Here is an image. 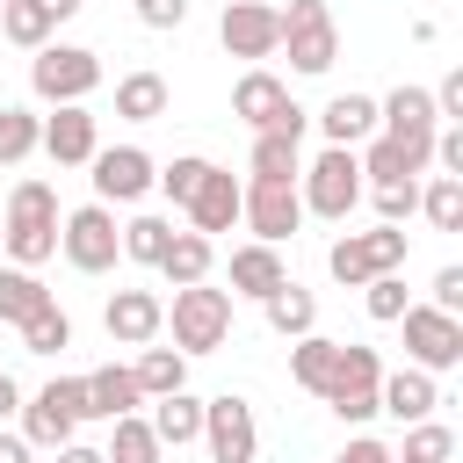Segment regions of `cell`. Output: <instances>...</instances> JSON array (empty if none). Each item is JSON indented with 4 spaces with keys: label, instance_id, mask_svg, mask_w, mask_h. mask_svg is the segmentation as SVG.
Listing matches in <instances>:
<instances>
[{
    "label": "cell",
    "instance_id": "1",
    "mask_svg": "<svg viewBox=\"0 0 463 463\" xmlns=\"http://www.w3.org/2000/svg\"><path fill=\"white\" fill-rule=\"evenodd\" d=\"M58 253V188L51 181H14L7 188V217H0V260L7 268H43Z\"/></svg>",
    "mask_w": 463,
    "mask_h": 463
},
{
    "label": "cell",
    "instance_id": "2",
    "mask_svg": "<svg viewBox=\"0 0 463 463\" xmlns=\"http://www.w3.org/2000/svg\"><path fill=\"white\" fill-rule=\"evenodd\" d=\"M405 253H412L405 224L340 232V239L326 246V275H333V282H347V289H362V282H376V275H405Z\"/></svg>",
    "mask_w": 463,
    "mask_h": 463
},
{
    "label": "cell",
    "instance_id": "3",
    "mask_svg": "<svg viewBox=\"0 0 463 463\" xmlns=\"http://www.w3.org/2000/svg\"><path fill=\"white\" fill-rule=\"evenodd\" d=\"M232 116L260 137V130H275V137H297L304 145V130H311V109H297V94L268 72V65H246L239 72V87H232Z\"/></svg>",
    "mask_w": 463,
    "mask_h": 463
},
{
    "label": "cell",
    "instance_id": "4",
    "mask_svg": "<svg viewBox=\"0 0 463 463\" xmlns=\"http://www.w3.org/2000/svg\"><path fill=\"white\" fill-rule=\"evenodd\" d=\"M297 195H304V217L347 224V217H354V203H362V166H354V152H347V145H326L318 159H304Z\"/></svg>",
    "mask_w": 463,
    "mask_h": 463
},
{
    "label": "cell",
    "instance_id": "5",
    "mask_svg": "<svg viewBox=\"0 0 463 463\" xmlns=\"http://www.w3.org/2000/svg\"><path fill=\"white\" fill-rule=\"evenodd\" d=\"M166 326H174V347H181L188 362H195V354H217V347L232 340V289H210V282L174 289Z\"/></svg>",
    "mask_w": 463,
    "mask_h": 463
},
{
    "label": "cell",
    "instance_id": "6",
    "mask_svg": "<svg viewBox=\"0 0 463 463\" xmlns=\"http://www.w3.org/2000/svg\"><path fill=\"white\" fill-rule=\"evenodd\" d=\"M275 14H282V43H275V51H289V65H297L304 80L333 72V58H340V22H333V7H326V0H289V7H275Z\"/></svg>",
    "mask_w": 463,
    "mask_h": 463
},
{
    "label": "cell",
    "instance_id": "7",
    "mask_svg": "<svg viewBox=\"0 0 463 463\" xmlns=\"http://www.w3.org/2000/svg\"><path fill=\"white\" fill-rule=\"evenodd\" d=\"M94 87H101V58H94L87 43H43V51L29 58V94L51 101V109L87 101Z\"/></svg>",
    "mask_w": 463,
    "mask_h": 463
},
{
    "label": "cell",
    "instance_id": "8",
    "mask_svg": "<svg viewBox=\"0 0 463 463\" xmlns=\"http://www.w3.org/2000/svg\"><path fill=\"white\" fill-rule=\"evenodd\" d=\"M58 253H65L80 275H109V268L123 260V224H116V210H109V203L65 210V217H58Z\"/></svg>",
    "mask_w": 463,
    "mask_h": 463
},
{
    "label": "cell",
    "instance_id": "9",
    "mask_svg": "<svg viewBox=\"0 0 463 463\" xmlns=\"http://www.w3.org/2000/svg\"><path fill=\"white\" fill-rule=\"evenodd\" d=\"M376 383H383V354L362 347V340H340V362H333V383H326L333 420H340V427L376 420Z\"/></svg>",
    "mask_w": 463,
    "mask_h": 463
},
{
    "label": "cell",
    "instance_id": "10",
    "mask_svg": "<svg viewBox=\"0 0 463 463\" xmlns=\"http://www.w3.org/2000/svg\"><path fill=\"white\" fill-rule=\"evenodd\" d=\"M434 130H441V116H434V94H427V87H391V94L376 101V137L405 145V152L420 159V174L434 166Z\"/></svg>",
    "mask_w": 463,
    "mask_h": 463
},
{
    "label": "cell",
    "instance_id": "11",
    "mask_svg": "<svg viewBox=\"0 0 463 463\" xmlns=\"http://www.w3.org/2000/svg\"><path fill=\"white\" fill-rule=\"evenodd\" d=\"M203 449H210V463H253L260 456V427H253V405L239 391L203 398Z\"/></svg>",
    "mask_w": 463,
    "mask_h": 463
},
{
    "label": "cell",
    "instance_id": "12",
    "mask_svg": "<svg viewBox=\"0 0 463 463\" xmlns=\"http://www.w3.org/2000/svg\"><path fill=\"white\" fill-rule=\"evenodd\" d=\"M239 224H253L260 246L297 239V224H304V195H297V181H246V188H239Z\"/></svg>",
    "mask_w": 463,
    "mask_h": 463
},
{
    "label": "cell",
    "instance_id": "13",
    "mask_svg": "<svg viewBox=\"0 0 463 463\" xmlns=\"http://www.w3.org/2000/svg\"><path fill=\"white\" fill-rule=\"evenodd\" d=\"M398 326H405V354H412V369L441 376V369L463 362V318H449V311H434V304H405Z\"/></svg>",
    "mask_w": 463,
    "mask_h": 463
},
{
    "label": "cell",
    "instance_id": "14",
    "mask_svg": "<svg viewBox=\"0 0 463 463\" xmlns=\"http://www.w3.org/2000/svg\"><path fill=\"white\" fill-rule=\"evenodd\" d=\"M87 166H94V203H109V210L116 203H145L152 181H159V166H152L145 145H101Z\"/></svg>",
    "mask_w": 463,
    "mask_h": 463
},
{
    "label": "cell",
    "instance_id": "15",
    "mask_svg": "<svg viewBox=\"0 0 463 463\" xmlns=\"http://www.w3.org/2000/svg\"><path fill=\"white\" fill-rule=\"evenodd\" d=\"M217 43H224L232 58H246V65H260V58H275V43H282V14H275L268 0H224Z\"/></svg>",
    "mask_w": 463,
    "mask_h": 463
},
{
    "label": "cell",
    "instance_id": "16",
    "mask_svg": "<svg viewBox=\"0 0 463 463\" xmlns=\"http://www.w3.org/2000/svg\"><path fill=\"white\" fill-rule=\"evenodd\" d=\"M101 326H109L116 347H152L166 333V304H159V289H116L101 304Z\"/></svg>",
    "mask_w": 463,
    "mask_h": 463
},
{
    "label": "cell",
    "instance_id": "17",
    "mask_svg": "<svg viewBox=\"0 0 463 463\" xmlns=\"http://www.w3.org/2000/svg\"><path fill=\"white\" fill-rule=\"evenodd\" d=\"M36 152H51L58 166H87V159L101 152V123H94V109H87V101L51 109V116H43V145H36Z\"/></svg>",
    "mask_w": 463,
    "mask_h": 463
},
{
    "label": "cell",
    "instance_id": "18",
    "mask_svg": "<svg viewBox=\"0 0 463 463\" xmlns=\"http://www.w3.org/2000/svg\"><path fill=\"white\" fill-rule=\"evenodd\" d=\"M434 405H441V383L427 376V369H383V383H376V412H391L398 427H420V420H434Z\"/></svg>",
    "mask_w": 463,
    "mask_h": 463
},
{
    "label": "cell",
    "instance_id": "19",
    "mask_svg": "<svg viewBox=\"0 0 463 463\" xmlns=\"http://www.w3.org/2000/svg\"><path fill=\"white\" fill-rule=\"evenodd\" d=\"M239 188H246V181H232L224 166H210V174L195 181V195L181 203V210H188V232H203V239L232 232V224H239Z\"/></svg>",
    "mask_w": 463,
    "mask_h": 463
},
{
    "label": "cell",
    "instance_id": "20",
    "mask_svg": "<svg viewBox=\"0 0 463 463\" xmlns=\"http://www.w3.org/2000/svg\"><path fill=\"white\" fill-rule=\"evenodd\" d=\"M318 130H326V145H347V152L369 145V137H376V94H354V87L333 94V101L318 109Z\"/></svg>",
    "mask_w": 463,
    "mask_h": 463
},
{
    "label": "cell",
    "instance_id": "21",
    "mask_svg": "<svg viewBox=\"0 0 463 463\" xmlns=\"http://www.w3.org/2000/svg\"><path fill=\"white\" fill-rule=\"evenodd\" d=\"M137 405H145V391H137L130 362H101V369H87V420H123V412H137Z\"/></svg>",
    "mask_w": 463,
    "mask_h": 463
},
{
    "label": "cell",
    "instance_id": "22",
    "mask_svg": "<svg viewBox=\"0 0 463 463\" xmlns=\"http://www.w3.org/2000/svg\"><path fill=\"white\" fill-rule=\"evenodd\" d=\"M145 427H152L159 449H188V441H203V398L195 391H166V398H152Z\"/></svg>",
    "mask_w": 463,
    "mask_h": 463
},
{
    "label": "cell",
    "instance_id": "23",
    "mask_svg": "<svg viewBox=\"0 0 463 463\" xmlns=\"http://www.w3.org/2000/svg\"><path fill=\"white\" fill-rule=\"evenodd\" d=\"M275 282H289V268H282V246H260V239H246V246H232V297H268Z\"/></svg>",
    "mask_w": 463,
    "mask_h": 463
},
{
    "label": "cell",
    "instance_id": "24",
    "mask_svg": "<svg viewBox=\"0 0 463 463\" xmlns=\"http://www.w3.org/2000/svg\"><path fill=\"white\" fill-rule=\"evenodd\" d=\"M210 268H217V239H203V232H174V239H166V253H159V275H166L174 289L210 282Z\"/></svg>",
    "mask_w": 463,
    "mask_h": 463
},
{
    "label": "cell",
    "instance_id": "25",
    "mask_svg": "<svg viewBox=\"0 0 463 463\" xmlns=\"http://www.w3.org/2000/svg\"><path fill=\"white\" fill-rule=\"evenodd\" d=\"M260 311H268V326H275L282 340H304V333H318V297H311L304 282H275V289L260 297Z\"/></svg>",
    "mask_w": 463,
    "mask_h": 463
},
{
    "label": "cell",
    "instance_id": "26",
    "mask_svg": "<svg viewBox=\"0 0 463 463\" xmlns=\"http://www.w3.org/2000/svg\"><path fill=\"white\" fill-rule=\"evenodd\" d=\"M333 362H340V340H326V333H304V340H289V383H297V391L326 398V383H333Z\"/></svg>",
    "mask_w": 463,
    "mask_h": 463
},
{
    "label": "cell",
    "instance_id": "27",
    "mask_svg": "<svg viewBox=\"0 0 463 463\" xmlns=\"http://www.w3.org/2000/svg\"><path fill=\"white\" fill-rule=\"evenodd\" d=\"M354 166H362V188H391V181H420V159L391 137H369L354 145Z\"/></svg>",
    "mask_w": 463,
    "mask_h": 463
},
{
    "label": "cell",
    "instance_id": "28",
    "mask_svg": "<svg viewBox=\"0 0 463 463\" xmlns=\"http://www.w3.org/2000/svg\"><path fill=\"white\" fill-rule=\"evenodd\" d=\"M297 174H304V145H297V137L260 130V137H253V152H246V181H297Z\"/></svg>",
    "mask_w": 463,
    "mask_h": 463
},
{
    "label": "cell",
    "instance_id": "29",
    "mask_svg": "<svg viewBox=\"0 0 463 463\" xmlns=\"http://www.w3.org/2000/svg\"><path fill=\"white\" fill-rule=\"evenodd\" d=\"M130 376H137V391H145V398H166V391H188V354H181V347H137V362H130Z\"/></svg>",
    "mask_w": 463,
    "mask_h": 463
},
{
    "label": "cell",
    "instance_id": "30",
    "mask_svg": "<svg viewBox=\"0 0 463 463\" xmlns=\"http://www.w3.org/2000/svg\"><path fill=\"white\" fill-rule=\"evenodd\" d=\"M14 420H22L14 434H22L29 449H65V441H72V427H80V420H72V412H58L43 391H36V398H22V412H14Z\"/></svg>",
    "mask_w": 463,
    "mask_h": 463
},
{
    "label": "cell",
    "instance_id": "31",
    "mask_svg": "<svg viewBox=\"0 0 463 463\" xmlns=\"http://www.w3.org/2000/svg\"><path fill=\"white\" fill-rule=\"evenodd\" d=\"M43 304H51L43 275H36V268H7V260H0V326H22V318H36Z\"/></svg>",
    "mask_w": 463,
    "mask_h": 463
},
{
    "label": "cell",
    "instance_id": "32",
    "mask_svg": "<svg viewBox=\"0 0 463 463\" xmlns=\"http://www.w3.org/2000/svg\"><path fill=\"white\" fill-rule=\"evenodd\" d=\"M116 116L123 123H159L166 116V80L159 72H123L116 80Z\"/></svg>",
    "mask_w": 463,
    "mask_h": 463
},
{
    "label": "cell",
    "instance_id": "33",
    "mask_svg": "<svg viewBox=\"0 0 463 463\" xmlns=\"http://www.w3.org/2000/svg\"><path fill=\"white\" fill-rule=\"evenodd\" d=\"M116 434H109V449H101V463H166V449L152 441V427H145V412H123V420H109Z\"/></svg>",
    "mask_w": 463,
    "mask_h": 463
},
{
    "label": "cell",
    "instance_id": "34",
    "mask_svg": "<svg viewBox=\"0 0 463 463\" xmlns=\"http://www.w3.org/2000/svg\"><path fill=\"white\" fill-rule=\"evenodd\" d=\"M36 145H43V116L22 109V101H7V109H0V166H22Z\"/></svg>",
    "mask_w": 463,
    "mask_h": 463
},
{
    "label": "cell",
    "instance_id": "35",
    "mask_svg": "<svg viewBox=\"0 0 463 463\" xmlns=\"http://www.w3.org/2000/svg\"><path fill=\"white\" fill-rule=\"evenodd\" d=\"M420 217H427L434 232H463V181H456V174L420 181Z\"/></svg>",
    "mask_w": 463,
    "mask_h": 463
},
{
    "label": "cell",
    "instance_id": "36",
    "mask_svg": "<svg viewBox=\"0 0 463 463\" xmlns=\"http://www.w3.org/2000/svg\"><path fill=\"white\" fill-rule=\"evenodd\" d=\"M14 333H22V347H29V354H65V347H72V318H65V304H58V297H51L36 318H22Z\"/></svg>",
    "mask_w": 463,
    "mask_h": 463
},
{
    "label": "cell",
    "instance_id": "37",
    "mask_svg": "<svg viewBox=\"0 0 463 463\" xmlns=\"http://www.w3.org/2000/svg\"><path fill=\"white\" fill-rule=\"evenodd\" d=\"M166 239H174V224H166V217H152V210H137V217L123 224V260H137V268H159Z\"/></svg>",
    "mask_w": 463,
    "mask_h": 463
},
{
    "label": "cell",
    "instance_id": "38",
    "mask_svg": "<svg viewBox=\"0 0 463 463\" xmlns=\"http://www.w3.org/2000/svg\"><path fill=\"white\" fill-rule=\"evenodd\" d=\"M51 29H58V22H51L36 0H7V7H0V36H7V43H22V51H43V43H51Z\"/></svg>",
    "mask_w": 463,
    "mask_h": 463
},
{
    "label": "cell",
    "instance_id": "39",
    "mask_svg": "<svg viewBox=\"0 0 463 463\" xmlns=\"http://www.w3.org/2000/svg\"><path fill=\"white\" fill-rule=\"evenodd\" d=\"M391 456H405V463H449L456 456V434L441 420H420V427H405V449H391Z\"/></svg>",
    "mask_w": 463,
    "mask_h": 463
},
{
    "label": "cell",
    "instance_id": "40",
    "mask_svg": "<svg viewBox=\"0 0 463 463\" xmlns=\"http://www.w3.org/2000/svg\"><path fill=\"white\" fill-rule=\"evenodd\" d=\"M203 174H210V159H203V152H181V159H166V166H159V181H152V188H159L166 203H188Z\"/></svg>",
    "mask_w": 463,
    "mask_h": 463
},
{
    "label": "cell",
    "instance_id": "41",
    "mask_svg": "<svg viewBox=\"0 0 463 463\" xmlns=\"http://www.w3.org/2000/svg\"><path fill=\"white\" fill-rule=\"evenodd\" d=\"M362 289H369V318H376V326H398L405 304H412V297H405V275H376V282H362Z\"/></svg>",
    "mask_w": 463,
    "mask_h": 463
},
{
    "label": "cell",
    "instance_id": "42",
    "mask_svg": "<svg viewBox=\"0 0 463 463\" xmlns=\"http://www.w3.org/2000/svg\"><path fill=\"white\" fill-rule=\"evenodd\" d=\"M369 195H376V224L420 217V181H391V188H369Z\"/></svg>",
    "mask_w": 463,
    "mask_h": 463
},
{
    "label": "cell",
    "instance_id": "43",
    "mask_svg": "<svg viewBox=\"0 0 463 463\" xmlns=\"http://www.w3.org/2000/svg\"><path fill=\"white\" fill-rule=\"evenodd\" d=\"M43 398H51L58 412H72V420H87V376H51V383H43Z\"/></svg>",
    "mask_w": 463,
    "mask_h": 463
},
{
    "label": "cell",
    "instance_id": "44",
    "mask_svg": "<svg viewBox=\"0 0 463 463\" xmlns=\"http://www.w3.org/2000/svg\"><path fill=\"white\" fill-rule=\"evenodd\" d=\"M434 166L463 181V123H441V130H434Z\"/></svg>",
    "mask_w": 463,
    "mask_h": 463
},
{
    "label": "cell",
    "instance_id": "45",
    "mask_svg": "<svg viewBox=\"0 0 463 463\" xmlns=\"http://www.w3.org/2000/svg\"><path fill=\"white\" fill-rule=\"evenodd\" d=\"M427 304H434V311H449V318L463 311V268H456V260H449V268L434 275V289H427Z\"/></svg>",
    "mask_w": 463,
    "mask_h": 463
},
{
    "label": "cell",
    "instance_id": "46",
    "mask_svg": "<svg viewBox=\"0 0 463 463\" xmlns=\"http://www.w3.org/2000/svg\"><path fill=\"white\" fill-rule=\"evenodd\" d=\"M130 7H137L145 29H181L188 22V0H130Z\"/></svg>",
    "mask_w": 463,
    "mask_h": 463
},
{
    "label": "cell",
    "instance_id": "47",
    "mask_svg": "<svg viewBox=\"0 0 463 463\" xmlns=\"http://www.w3.org/2000/svg\"><path fill=\"white\" fill-rule=\"evenodd\" d=\"M434 116H441V123H463V65L441 72V87H434Z\"/></svg>",
    "mask_w": 463,
    "mask_h": 463
},
{
    "label": "cell",
    "instance_id": "48",
    "mask_svg": "<svg viewBox=\"0 0 463 463\" xmlns=\"http://www.w3.org/2000/svg\"><path fill=\"white\" fill-rule=\"evenodd\" d=\"M333 463H391V449H383L376 434H354V441H347V449H340Z\"/></svg>",
    "mask_w": 463,
    "mask_h": 463
},
{
    "label": "cell",
    "instance_id": "49",
    "mask_svg": "<svg viewBox=\"0 0 463 463\" xmlns=\"http://www.w3.org/2000/svg\"><path fill=\"white\" fill-rule=\"evenodd\" d=\"M14 412H22V383H14V376H7V369H0V427H7V420H14Z\"/></svg>",
    "mask_w": 463,
    "mask_h": 463
},
{
    "label": "cell",
    "instance_id": "50",
    "mask_svg": "<svg viewBox=\"0 0 463 463\" xmlns=\"http://www.w3.org/2000/svg\"><path fill=\"white\" fill-rule=\"evenodd\" d=\"M0 463H36V449H29L22 434H7V427H0Z\"/></svg>",
    "mask_w": 463,
    "mask_h": 463
},
{
    "label": "cell",
    "instance_id": "51",
    "mask_svg": "<svg viewBox=\"0 0 463 463\" xmlns=\"http://www.w3.org/2000/svg\"><path fill=\"white\" fill-rule=\"evenodd\" d=\"M58 463H101V449H87V441H65V449H51Z\"/></svg>",
    "mask_w": 463,
    "mask_h": 463
},
{
    "label": "cell",
    "instance_id": "52",
    "mask_svg": "<svg viewBox=\"0 0 463 463\" xmlns=\"http://www.w3.org/2000/svg\"><path fill=\"white\" fill-rule=\"evenodd\" d=\"M36 7H43V14H51V22H72V14H80V7H87V0H36Z\"/></svg>",
    "mask_w": 463,
    "mask_h": 463
},
{
    "label": "cell",
    "instance_id": "53",
    "mask_svg": "<svg viewBox=\"0 0 463 463\" xmlns=\"http://www.w3.org/2000/svg\"><path fill=\"white\" fill-rule=\"evenodd\" d=\"M391 463H405V456H391Z\"/></svg>",
    "mask_w": 463,
    "mask_h": 463
},
{
    "label": "cell",
    "instance_id": "54",
    "mask_svg": "<svg viewBox=\"0 0 463 463\" xmlns=\"http://www.w3.org/2000/svg\"><path fill=\"white\" fill-rule=\"evenodd\" d=\"M0 7H7V0H0Z\"/></svg>",
    "mask_w": 463,
    "mask_h": 463
}]
</instances>
